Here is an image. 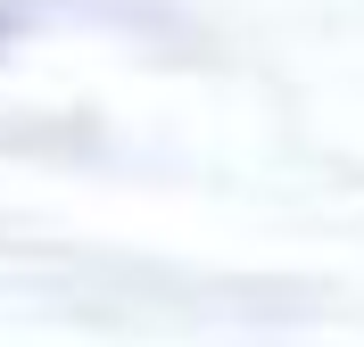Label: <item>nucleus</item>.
Segmentation results:
<instances>
[{"mask_svg": "<svg viewBox=\"0 0 364 347\" xmlns=\"http://www.w3.org/2000/svg\"><path fill=\"white\" fill-rule=\"evenodd\" d=\"M9 33H17V9H0V42H9Z\"/></svg>", "mask_w": 364, "mask_h": 347, "instance_id": "f257e3e1", "label": "nucleus"}]
</instances>
